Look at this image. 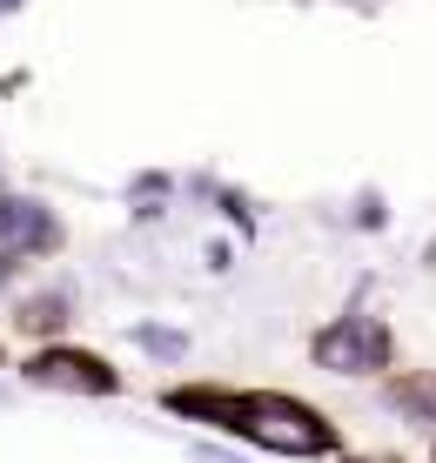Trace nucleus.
Wrapping results in <instances>:
<instances>
[{
	"instance_id": "1",
	"label": "nucleus",
	"mask_w": 436,
	"mask_h": 463,
	"mask_svg": "<svg viewBox=\"0 0 436 463\" xmlns=\"http://www.w3.org/2000/svg\"><path fill=\"white\" fill-rule=\"evenodd\" d=\"M168 410H188V417H208L222 430H235L242 443L269 457H322L336 450V430L329 417H316L302 396H282V390H175Z\"/></svg>"
},
{
	"instance_id": "2",
	"label": "nucleus",
	"mask_w": 436,
	"mask_h": 463,
	"mask_svg": "<svg viewBox=\"0 0 436 463\" xmlns=\"http://www.w3.org/2000/svg\"><path fill=\"white\" fill-rule=\"evenodd\" d=\"M309 356H316V370H329V376H376V370H390L396 343H390V323H383V316L343 309L329 329H316Z\"/></svg>"
},
{
	"instance_id": "3",
	"label": "nucleus",
	"mask_w": 436,
	"mask_h": 463,
	"mask_svg": "<svg viewBox=\"0 0 436 463\" xmlns=\"http://www.w3.org/2000/svg\"><path fill=\"white\" fill-rule=\"evenodd\" d=\"M27 390H54V396H121V376L108 370L94 349H68V343H47L21 363Z\"/></svg>"
},
{
	"instance_id": "4",
	"label": "nucleus",
	"mask_w": 436,
	"mask_h": 463,
	"mask_svg": "<svg viewBox=\"0 0 436 463\" xmlns=\"http://www.w3.org/2000/svg\"><path fill=\"white\" fill-rule=\"evenodd\" d=\"M68 242V229H61V215L47 209L41 195H14V188H0V249L7 255H54Z\"/></svg>"
},
{
	"instance_id": "5",
	"label": "nucleus",
	"mask_w": 436,
	"mask_h": 463,
	"mask_svg": "<svg viewBox=\"0 0 436 463\" xmlns=\"http://www.w3.org/2000/svg\"><path fill=\"white\" fill-rule=\"evenodd\" d=\"M68 323H74V289H68V282H47V289H34V296L14 302V329H21V336H34V343L61 336Z\"/></svg>"
},
{
	"instance_id": "6",
	"label": "nucleus",
	"mask_w": 436,
	"mask_h": 463,
	"mask_svg": "<svg viewBox=\"0 0 436 463\" xmlns=\"http://www.w3.org/2000/svg\"><path fill=\"white\" fill-rule=\"evenodd\" d=\"M128 343H135L141 356H155V363H188V329H175V323H135Z\"/></svg>"
},
{
	"instance_id": "7",
	"label": "nucleus",
	"mask_w": 436,
	"mask_h": 463,
	"mask_svg": "<svg viewBox=\"0 0 436 463\" xmlns=\"http://www.w3.org/2000/svg\"><path fill=\"white\" fill-rule=\"evenodd\" d=\"M390 403L403 417H416V423H436V376H403L390 390Z\"/></svg>"
},
{
	"instance_id": "8",
	"label": "nucleus",
	"mask_w": 436,
	"mask_h": 463,
	"mask_svg": "<svg viewBox=\"0 0 436 463\" xmlns=\"http://www.w3.org/2000/svg\"><path fill=\"white\" fill-rule=\"evenodd\" d=\"M175 195V175H135L128 182V202H141V215H155V202Z\"/></svg>"
},
{
	"instance_id": "9",
	"label": "nucleus",
	"mask_w": 436,
	"mask_h": 463,
	"mask_svg": "<svg viewBox=\"0 0 436 463\" xmlns=\"http://www.w3.org/2000/svg\"><path fill=\"white\" fill-rule=\"evenodd\" d=\"M349 222H356V229H383V222H390V202L383 195H356V215Z\"/></svg>"
},
{
	"instance_id": "10",
	"label": "nucleus",
	"mask_w": 436,
	"mask_h": 463,
	"mask_svg": "<svg viewBox=\"0 0 436 463\" xmlns=\"http://www.w3.org/2000/svg\"><path fill=\"white\" fill-rule=\"evenodd\" d=\"M14 282H21V255H7V249H0V302L14 296Z\"/></svg>"
},
{
	"instance_id": "11",
	"label": "nucleus",
	"mask_w": 436,
	"mask_h": 463,
	"mask_svg": "<svg viewBox=\"0 0 436 463\" xmlns=\"http://www.w3.org/2000/svg\"><path fill=\"white\" fill-rule=\"evenodd\" d=\"M27 7V0H0V21H14V14H21Z\"/></svg>"
}]
</instances>
